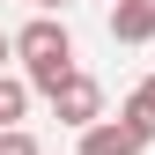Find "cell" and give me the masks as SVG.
I'll return each mask as SVG.
<instances>
[{
    "label": "cell",
    "instance_id": "2",
    "mask_svg": "<svg viewBox=\"0 0 155 155\" xmlns=\"http://www.w3.org/2000/svg\"><path fill=\"white\" fill-rule=\"evenodd\" d=\"M52 111H59L67 126H81V133H89L96 118H104V89H96L89 74H67V81L52 89Z\"/></svg>",
    "mask_w": 155,
    "mask_h": 155
},
{
    "label": "cell",
    "instance_id": "9",
    "mask_svg": "<svg viewBox=\"0 0 155 155\" xmlns=\"http://www.w3.org/2000/svg\"><path fill=\"white\" fill-rule=\"evenodd\" d=\"M59 8H67V0H37V15H59Z\"/></svg>",
    "mask_w": 155,
    "mask_h": 155
},
{
    "label": "cell",
    "instance_id": "6",
    "mask_svg": "<svg viewBox=\"0 0 155 155\" xmlns=\"http://www.w3.org/2000/svg\"><path fill=\"white\" fill-rule=\"evenodd\" d=\"M22 111H30V81L22 74H0V133L22 126Z\"/></svg>",
    "mask_w": 155,
    "mask_h": 155
},
{
    "label": "cell",
    "instance_id": "8",
    "mask_svg": "<svg viewBox=\"0 0 155 155\" xmlns=\"http://www.w3.org/2000/svg\"><path fill=\"white\" fill-rule=\"evenodd\" d=\"M8 59H15V37H8V30H0V74H8Z\"/></svg>",
    "mask_w": 155,
    "mask_h": 155
},
{
    "label": "cell",
    "instance_id": "1",
    "mask_svg": "<svg viewBox=\"0 0 155 155\" xmlns=\"http://www.w3.org/2000/svg\"><path fill=\"white\" fill-rule=\"evenodd\" d=\"M15 59L30 67V89L52 96L74 74V37H67V22H59V15H37L30 30H15Z\"/></svg>",
    "mask_w": 155,
    "mask_h": 155
},
{
    "label": "cell",
    "instance_id": "5",
    "mask_svg": "<svg viewBox=\"0 0 155 155\" xmlns=\"http://www.w3.org/2000/svg\"><path fill=\"white\" fill-rule=\"evenodd\" d=\"M118 126H133L140 140H155V74H148V81L133 89V96H126V111H118Z\"/></svg>",
    "mask_w": 155,
    "mask_h": 155
},
{
    "label": "cell",
    "instance_id": "7",
    "mask_svg": "<svg viewBox=\"0 0 155 155\" xmlns=\"http://www.w3.org/2000/svg\"><path fill=\"white\" fill-rule=\"evenodd\" d=\"M0 155H45V148H37V133L15 126V133H0Z\"/></svg>",
    "mask_w": 155,
    "mask_h": 155
},
{
    "label": "cell",
    "instance_id": "4",
    "mask_svg": "<svg viewBox=\"0 0 155 155\" xmlns=\"http://www.w3.org/2000/svg\"><path fill=\"white\" fill-rule=\"evenodd\" d=\"M148 140H140V133H133V126H118V118H96L89 133H81V155H140Z\"/></svg>",
    "mask_w": 155,
    "mask_h": 155
},
{
    "label": "cell",
    "instance_id": "3",
    "mask_svg": "<svg viewBox=\"0 0 155 155\" xmlns=\"http://www.w3.org/2000/svg\"><path fill=\"white\" fill-rule=\"evenodd\" d=\"M111 37L118 45H148L155 37V0H111Z\"/></svg>",
    "mask_w": 155,
    "mask_h": 155
}]
</instances>
